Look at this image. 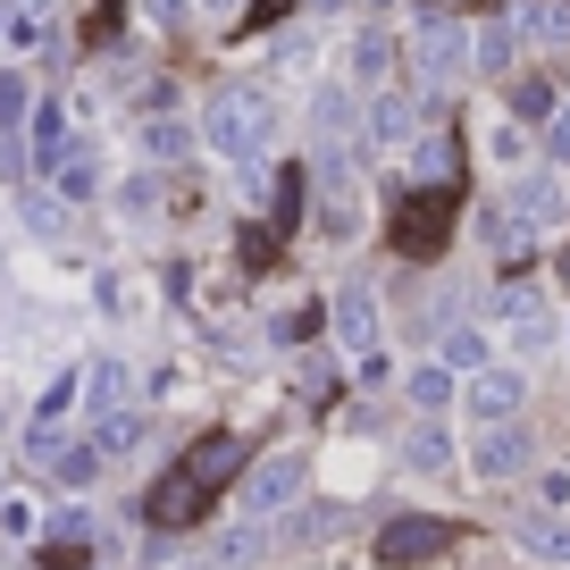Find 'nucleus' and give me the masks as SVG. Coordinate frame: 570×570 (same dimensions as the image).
I'll use <instances>...</instances> for the list:
<instances>
[{
  "label": "nucleus",
  "mask_w": 570,
  "mask_h": 570,
  "mask_svg": "<svg viewBox=\"0 0 570 570\" xmlns=\"http://www.w3.org/2000/svg\"><path fill=\"white\" fill-rule=\"evenodd\" d=\"M227 479H244V436H202V445L151 487L142 512H151V529H194V520L218 503V487H227Z\"/></svg>",
  "instance_id": "obj_1"
},
{
  "label": "nucleus",
  "mask_w": 570,
  "mask_h": 570,
  "mask_svg": "<svg viewBox=\"0 0 570 570\" xmlns=\"http://www.w3.org/2000/svg\"><path fill=\"white\" fill-rule=\"evenodd\" d=\"M202 142L227 151V160H268V142H277V109H268V92H252V85L210 92V109H202Z\"/></svg>",
  "instance_id": "obj_2"
},
{
  "label": "nucleus",
  "mask_w": 570,
  "mask_h": 570,
  "mask_svg": "<svg viewBox=\"0 0 570 570\" xmlns=\"http://www.w3.org/2000/svg\"><path fill=\"white\" fill-rule=\"evenodd\" d=\"M445 227H453V185H411V194H394V252L436 261V252H445Z\"/></svg>",
  "instance_id": "obj_3"
},
{
  "label": "nucleus",
  "mask_w": 570,
  "mask_h": 570,
  "mask_svg": "<svg viewBox=\"0 0 570 570\" xmlns=\"http://www.w3.org/2000/svg\"><path fill=\"white\" fill-rule=\"evenodd\" d=\"M411 59H420L428 92H445L462 68H479V35H462V18H428L420 35H411Z\"/></svg>",
  "instance_id": "obj_4"
},
{
  "label": "nucleus",
  "mask_w": 570,
  "mask_h": 570,
  "mask_svg": "<svg viewBox=\"0 0 570 570\" xmlns=\"http://www.w3.org/2000/svg\"><path fill=\"white\" fill-rule=\"evenodd\" d=\"M453 520H428V512H403V520H386L377 529V562L386 570H420V562H436V553H453Z\"/></svg>",
  "instance_id": "obj_5"
},
{
  "label": "nucleus",
  "mask_w": 570,
  "mask_h": 570,
  "mask_svg": "<svg viewBox=\"0 0 570 570\" xmlns=\"http://www.w3.org/2000/svg\"><path fill=\"white\" fill-rule=\"evenodd\" d=\"M445 92H411V85H377V101H370V142L377 151H403L411 135H420V109H436Z\"/></svg>",
  "instance_id": "obj_6"
},
{
  "label": "nucleus",
  "mask_w": 570,
  "mask_h": 570,
  "mask_svg": "<svg viewBox=\"0 0 570 570\" xmlns=\"http://www.w3.org/2000/svg\"><path fill=\"white\" fill-rule=\"evenodd\" d=\"M311 487V462L303 453H268L261 470H244V512L252 520H268V512H285V503Z\"/></svg>",
  "instance_id": "obj_7"
},
{
  "label": "nucleus",
  "mask_w": 570,
  "mask_h": 570,
  "mask_svg": "<svg viewBox=\"0 0 570 570\" xmlns=\"http://www.w3.org/2000/svg\"><path fill=\"white\" fill-rule=\"evenodd\" d=\"M462 403H470V420H479V428L520 420V403H529V377H520V370H495V361H487V370L462 386Z\"/></svg>",
  "instance_id": "obj_8"
},
{
  "label": "nucleus",
  "mask_w": 570,
  "mask_h": 570,
  "mask_svg": "<svg viewBox=\"0 0 570 570\" xmlns=\"http://www.w3.org/2000/svg\"><path fill=\"white\" fill-rule=\"evenodd\" d=\"M470 462H479V479H520V470H529L537 462V445H529V428H520V420H495V428H487V436H479V453H470Z\"/></svg>",
  "instance_id": "obj_9"
},
{
  "label": "nucleus",
  "mask_w": 570,
  "mask_h": 570,
  "mask_svg": "<svg viewBox=\"0 0 570 570\" xmlns=\"http://www.w3.org/2000/svg\"><path fill=\"white\" fill-rule=\"evenodd\" d=\"M327 320H336V344H344V353H361V361L377 353V294H370V285H344Z\"/></svg>",
  "instance_id": "obj_10"
},
{
  "label": "nucleus",
  "mask_w": 570,
  "mask_h": 570,
  "mask_svg": "<svg viewBox=\"0 0 570 570\" xmlns=\"http://www.w3.org/2000/svg\"><path fill=\"white\" fill-rule=\"evenodd\" d=\"M503 210H512L520 227L537 235L553 210H562V185H553V168H529V177H512V185H503Z\"/></svg>",
  "instance_id": "obj_11"
},
{
  "label": "nucleus",
  "mask_w": 570,
  "mask_h": 570,
  "mask_svg": "<svg viewBox=\"0 0 570 570\" xmlns=\"http://www.w3.org/2000/svg\"><path fill=\"white\" fill-rule=\"evenodd\" d=\"M353 92L344 85H320L311 92V135H320V151H353Z\"/></svg>",
  "instance_id": "obj_12"
},
{
  "label": "nucleus",
  "mask_w": 570,
  "mask_h": 570,
  "mask_svg": "<svg viewBox=\"0 0 570 570\" xmlns=\"http://www.w3.org/2000/svg\"><path fill=\"white\" fill-rule=\"evenodd\" d=\"M503 320H512L520 353H546V344H553V311L537 303V294H503Z\"/></svg>",
  "instance_id": "obj_13"
},
{
  "label": "nucleus",
  "mask_w": 570,
  "mask_h": 570,
  "mask_svg": "<svg viewBox=\"0 0 570 570\" xmlns=\"http://www.w3.org/2000/svg\"><path fill=\"white\" fill-rule=\"evenodd\" d=\"M520 35L546 51H570V0H520Z\"/></svg>",
  "instance_id": "obj_14"
},
{
  "label": "nucleus",
  "mask_w": 570,
  "mask_h": 570,
  "mask_svg": "<svg viewBox=\"0 0 570 570\" xmlns=\"http://www.w3.org/2000/svg\"><path fill=\"white\" fill-rule=\"evenodd\" d=\"M453 168H462V142H453L445 126H436V135H428L420 151H411V177H420V185H453Z\"/></svg>",
  "instance_id": "obj_15"
},
{
  "label": "nucleus",
  "mask_w": 570,
  "mask_h": 570,
  "mask_svg": "<svg viewBox=\"0 0 570 570\" xmlns=\"http://www.w3.org/2000/svg\"><path fill=\"white\" fill-rule=\"evenodd\" d=\"M520 553H537V562H570V520H553V512L520 520Z\"/></svg>",
  "instance_id": "obj_16"
},
{
  "label": "nucleus",
  "mask_w": 570,
  "mask_h": 570,
  "mask_svg": "<svg viewBox=\"0 0 570 570\" xmlns=\"http://www.w3.org/2000/svg\"><path fill=\"white\" fill-rule=\"evenodd\" d=\"M403 462H411V470H445V462H453V436H445V428H436V411H428V420L411 428Z\"/></svg>",
  "instance_id": "obj_17"
},
{
  "label": "nucleus",
  "mask_w": 570,
  "mask_h": 570,
  "mask_svg": "<svg viewBox=\"0 0 570 570\" xmlns=\"http://www.w3.org/2000/svg\"><path fill=\"white\" fill-rule=\"evenodd\" d=\"M403 394H411L420 411H445V403H453V370H445V361H420V370L403 377Z\"/></svg>",
  "instance_id": "obj_18"
},
{
  "label": "nucleus",
  "mask_w": 570,
  "mask_h": 570,
  "mask_svg": "<svg viewBox=\"0 0 570 570\" xmlns=\"http://www.w3.org/2000/svg\"><path fill=\"white\" fill-rule=\"evenodd\" d=\"M553 109H562V101H553V85H546V76H512V118L553 126Z\"/></svg>",
  "instance_id": "obj_19"
},
{
  "label": "nucleus",
  "mask_w": 570,
  "mask_h": 570,
  "mask_svg": "<svg viewBox=\"0 0 570 570\" xmlns=\"http://www.w3.org/2000/svg\"><path fill=\"white\" fill-rule=\"evenodd\" d=\"M512 35H520V18H487V26H479V68H487V76L512 68Z\"/></svg>",
  "instance_id": "obj_20"
},
{
  "label": "nucleus",
  "mask_w": 570,
  "mask_h": 570,
  "mask_svg": "<svg viewBox=\"0 0 570 570\" xmlns=\"http://www.w3.org/2000/svg\"><path fill=\"white\" fill-rule=\"evenodd\" d=\"M353 76H361V85H386V76H394V35H361L353 42Z\"/></svg>",
  "instance_id": "obj_21"
},
{
  "label": "nucleus",
  "mask_w": 570,
  "mask_h": 570,
  "mask_svg": "<svg viewBox=\"0 0 570 570\" xmlns=\"http://www.w3.org/2000/svg\"><path fill=\"white\" fill-rule=\"evenodd\" d=\"M142 142H151V160H185V151H194V126H185V118H151Z\"/></svg>",
  "instance_id": "obj_22"
},
{
  "label": "nucleus",
  "mask_w": 570,
  "mask_h": 570,
  "mask_svg": "<svg viewBox=\"0 0 570 570\" xmlns=\"http://www.w3.org/2000/svg\"><path fill=\"white\" fill-rule=\"evenodd\" d=\"M92 177H101V168H92V151H85V142H76L68 160L51 168V185H59V194H68V202H85V194H92Z\"/></svg>",
  "instance_id": "obj_23"
},
{
  "label": "nucleus",
  "mask_w": 570,
  "mask_h": 570,
  "mask_svg": "<svg viewBox=\"0 0 570 570\" xmlns=\"http://www.w3.org/2000/svg\"><path fill=\"white\" fill-rule=\"evenodd\" d=\"M445 370H462V377L487 370V336H479V327H453V336H445Z\"/></svg>",
  "instance_id": "obj_24"
},
{
  "label": "nucleus",
  "mask_w": 570,
  "mask_h": 570,
  "mask_svg": "<svg viewBox=\"0 0 570 570\" xmlns=\"http://www.w3.org/2000/svg\"><path fill=\"white\" fill-rule=\"evenodd\" d=\"M18 126H26V76L0 68V142H18Z\"/></svg>",
  "instance_id": "obj_25"
},
{
  "label": "nucleus",
  "mask_w": 570,
  "mask_h": 570,
  "mask_svg": "<svg viewBox=\"0 0 570 570\" xmlns=\"http://www.w3.org/2000/svg\"><path fill=\"white\" fill-rule=\"evenodd\" d=\"M42 462H51V470H59L68 487H85L92 470H101V445H59V453H42Z\"/></svg>",
  "instance_id": "obj_26"
},
{
  "label": "nucleus",
  "mask_w": 570,
  "mask_h": 570,
  "mask_svg": "<svg viewBox=\"0 0 570 570\" xmlns=\"http://www.w3.org/2000/svg\"><path fill=\"white\" fill-rule=\"evenodd\" d=\"M546 160H553V168H570V101L553 109V126H546Z\"/></svg>",
  "instance_id": "obj_27"
},
{
  "label": "nucleus",
  "mask_w": 570,
  "mask_h": 570,
  "mask_svg": "<svg viewBox=\"0 0 570 570\" xmlns=\"http://www.w3.org/2000/svg\"><path fill=\"white\" fill-rule=\"evenodd\" d=\"M118 202H126V210H151V202H160V177H151V168H142V177H126Z\"/></svg>",
  "instance_id": "obj_28"
},
{
  "label": "nucleus",
  "mask_w": 570,
  "mask_h": 570,
  "mask_svg": "<svg viewBox=\"0 0 570 570\" xmlns=\"http://www.w3.org/2000/svg\"><path fill=\"white\" fill-rule=\"evenodd\" d=\"M285 9H294V0H252V26H277Z\"/></svg>",
  "instance_id": "obj_29"
},
{
  "label": "nucleus",
  "mask_w": 570,
  "mask_h": 570,
  "mask_svg": "<svg viewBox=\"0 0 570 570\" xmlns=\"http://www.w3.org/2000/svg\"><path fill=\"white\" fill-rule=\"evenodd\" d=\"M194 9H210V18H227V9H244V0H194Z\"/></svg>",
  "instance_id": "obj_30"
},
{
  "label": "nucleus",
  "mask_w": 570,
  "mask_h": 570,
  "mask_svg": "<svg viewBox=\"0 0 570 570\" xmlns=\"http://www.w3.org/2000/svg\"><path fill=\"white\" fill-rule=\"evenodd\" d=\"M562 285H570V252H562Z\"/></svg>",
  "instance_id": "obj_31"
},
{
  "label": "nucleus",
  "mask_w": 570,
  "mask_h": 570,
  "mask_svg": "<svg viewBox=\"0 0 570 570\" xmlns=\"http://www.w3.org/2000/svg\"><path fill=\"white\" fill-rule=\"evenodd\" d=\"M377 9H394V0H377Z\"/></svg>",
  "instance_id": "obj_32"
},
{
  "label": "nucleus",
  "mask_w": 570,
  "mask_h": 570,
  "mask_svg": "<svg viewBox=\"0 0 570 570\" xmlns=\"http://www.w3.org/2000/svg\"><path fill=\"white\" fill-rule=\"evenodd\" d=\"M453 9H470V0H453Z\"/></svg>",
  "instance_id": "obj_33"
},
{
  "label": "nucleus",
  "mask_w": 570,
  "mask_h": 570,
  "mask_svg": "<svg viewBox=\"0 0 570 570\" xmlns=\"http://www.w3.org/2000/svg\"><path fill=\"white\" fill-rule=\"evenodd\" d=\"M562 336H570V327H562Z\"/></svg>",
  "instance_id": "obj_34"
}]
</instances>
